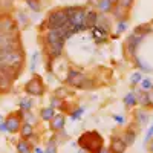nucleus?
Here are the masks:
<instances>
[{"instance_id": "1", "label": "nucleus", "mask_w": 153, "mask_h": 153, "mask_svg": "<svg viewBox=\"0 0 153 153\" xmlns=\"http://www.w3.org/2000/svg\"><path fill=\"white\" fill-rule=\"evenodd\" d=\"M78 146L86 153H100L104 149V139L97 130H89L78 138Z\"/></svg>"}, {"instance_id": "40", "label": "nucleus", "mask_w": 153, "mask_h": 153, "mask_svg": "<svg viewBox=\"0 0 153 153\" xmlns=\"http://www.w3.org/2000/svg\"><path fill=\"white\" fill-rule=\"evenodd\" d=\"M149 150H150V153H153V139L149 143Z\"/></svg>"}, {"instance_id": "32", "label": "nucleus", "mask_w": 153, "mask_h": 153, "mask_svg": "<svg viewBox=\"0 0 153 153\" xmlns=\"http://www.w3.org/2000/svg\"><path fill=\"white\" fill-rule=\"evenodd\" d=\"M141 80H143V78H141V72H139V71L133 72V74H132V76H130V81H132V84H138Z\"/></svg>"}, {"instance_id": "5", "label": "nucleus", "mask_w": 153, "mask_h": 153, "mask_svg": "<svg viewBox=\"0 0 153 153\" xmlns=\"http://www.w3.org/2000/svg\"><path fill=\"white\" fill-rule=\"evenodd\" d=\"M0 34H3V35H17L19 34L17 23L8 16L2 17L0 19Z\"/></svg>"}, {"instance_id": "21", "label": "nucleus", "mask_w": 153, "mask_h": 153, "mask_svg": "<svg viewBox=\"0 0 153 153\" xmlns=\"http://www.w3.org/2000/svg\"><path fill=\"white\" fill-rule=\"evenodd\" d=\"M19 104H20V110H23L25 113L31 112V109H32V98H29V97H22Z\"/></svg>"}, {"instance_id": "26", "label": "nucleus", "mask_w": 153, "mask_h": 153, "mask_svg": "<svg viewBox=\"0 0 153 153\" xmlns=\"http://www.w3.org/2000/svg\"><path fill=\"white\" fill-rule=\"evenodd\" d=\"M26 3L28 6L34 11V12H38L42 9V3H40V0H26Z\"/></svg>"}, {"instance_id": "22", "label": "nucleus", "mask_w": 153, "mask_h": 153, "mask_svg": "<svg viewBox=\"0 0 153 153\" xmlns=\"http://www.w3.org/2000/svg\"><path fill=\"white\" fill-rule=\"evenodd\" d=\"M135 121H136L139 126H146V124H147V121H149V113H147V112H144V109L138 110V112H136V115H135Z\"/></svg>"}, {"instance_id": "7", "label": "nucleus", "mask_w": 153, "mask_h": 153, "mask_svg": "<svg viewBox=\"0 0 153 153\" xmlns=\"http://www.w3.org/2000/svg\"><path fill=\"white\" fill-rule=\"evenodd\" d=\"M141 42H143V37L141 35H136L133 32L127 37L126 48H127V54H129L130 57H136V49H138L139 45H141Z\"/></svg>"}, {"instance_id": "25", "label": "nucleus", "mask_w": 153, "mask_h": 153, "mask_svg": "<svg viewBox=\"0 0 153 153\" xmlns=\"http://www.w3.org/2000/svg\"><path fill=\"white\" fill-rule=\"evenodd\" d=\"M98 8L103 11V12H110L112 8H113V5H112L110 0H100V2H98Z\"/></svg>"}, {"instance_id": "29", "label": "nucleus", "mask_w": 153, "mask_h": 153, "mask_svg": "<svg viewBox=\"0 0 153 153\" xmlns=\"http://www.w3.org/2000/svg\"><path fill=\"white\" fill-rule=\"evenodd\" d=\"M126 29H127V22H126V20H120L118 25H117V35L123 34Z\"/></svg>"}, {"instance_id": "34", "label": "nucleus", "mask_w": 153, "mask_h": 153, "mask_svg": "<svg viewBox=\"0 0 153 153\" xmlns=\"http://www.w3.org/2000/svg\"><path fill=\"white\" fill-rule=\"evenodd\" d=\"M37 61H38V52H35V54L32 55V61H31V71H32V72L37 69Z\"/></svg>"}, {"instance_id": "10", "label": "nucleus", "mask_w": 153, "mask_h": 153, "mask_svg": "<svg viewBox=\"0 0 153 153\" xmlns=\"http://www.w3.org/2000/svg\"><path fill=\"white\" fill-rule=\"evenodd\" d=\"M126 150H127V146L123 141L121 136H112L110 138V146H109L110 153H124Z\"/></svg>"}, {"instance_id": "43", "label": "nucleus", "mask_w": 153, "mask_h": 153, "mask_svg": "<svg viewBox=\"0 0 153 153\" xmlns=\"http://www.w3.org/2000/svg\"><path fill=\"white\" fill-rule=\"evenodd\" d=\"M110 2H112V5H117V3H118V0H110Z\"/></svg>"}, {"instance_id": "12", "label": "nucleus", "mask_w": 153, "mask_h": 153, "mask_svg": "<svg viewBox=\"0 0 153 153\" xmlns=\"http://www.w3.org/2000/svg\"><path fill=\"white\" fill-rule=\"evenodd\" d=\"M97 22H98V12L95 9H89V11L84 12V26H86V29L95 28Z\"/></svg>"}, {"instance_id": "44", "label": "nucleus", "mask_w": 153, "mask_h": 153, "mask_svg": "<svg viewBox=\"0 0 153 153\" xmlns=\"http://www.w3.org/2000/svg\"><path fill=\"white\" fill-rule=\"evenodd\" d=\"M78 153H86V152H84L83 149H80V152H78Z\"/></svg>"}, {"instance_id": "38", "label": "nucleus", "mask_w": 153, "mask_h": 153, "mask_svg": "<svg viewBox=\"0 0 153 153\" xmlns=\"http://www.w3.org/2000/svg\"><path fill=\"white\" fill-rule=\"evenodd\" d=\"M19 19H20L22 25H26V23H28V17L25 16V12H19Z\"/></svg>"}, {"instance_id": "9", "label": "nucleus", "mask_w": 153, "mask_h": 153, "mask_svg": "<svg viewBox=\"0 0 153 153\" xmlns=\"http://www.w3.org/2000/svg\"><path fill=\"white\" fill-rule=\"evenodd\" d=\"M5 123V126H6V130L9 132V133H19V130H20V127H22V120L20 118H17L14 113L12 115H9V117L3 121Z\"/></svg>"}, {"instance_id": "16", "label": "nucleus", "mask_w": 153, "mask_h": 153, "mask_svg": "<svg viewBox=\"0 0 153 153\" xmlns=\"http://www.w3.org/2000/svg\"><path fill=\"white\" fill-rule=\"evenodd\" d=\"M121 138H123V141L126 143V146L129 147V146H132V144L136 141V130L132 129V127H129V129L124 132V135H123Z\"/></svg>"}, {"instance_id": "14", "label": "nucleus", "mask_w": 153, "mask_h": 153, "mask_svg": "<svg viewBox=\"0 0 153 153\" xmlns=\"http://www.w3.org/2000/svg\"><path fill=\"white\" fill-rule=\"evenodd\" d=\"M63 48H65V43H57V45H52V46H48V49H46L48 58H51V60L58 58L63 54Z\"/></svg>"}, {"instance_id": "24", "label": "nucleus", "mask_w": 153, "mask_h": 153, "mask_svg": "<svg viewBox=\"0 0 153 153\" xmlns=\"http://www.w3.org/2000/svg\"><path fill=\"white\" fill-rule=\"evenodd\" d=\"M124 104L126 107H135L138 104V100H136V95L133 92H129L126 97H124Z\"/></svg>"}, {"instance_id": "41", "label": "nucleus", "mask_w": 153, "mask_h": 153, "mask_svg": "<svg viewBox=\"0 0 153 153\" xmlns=\"http://www.w3.org/2000/svg\"><path fill=\"white\" fill-rule=\"evenodd\" d=\"M34 152H35V153H45V152L42 150V147H35V149H34Z\"/></svg>"}, {"instance_id": "31", "label": "nucleus", "mask_w": 153, "mask_h": 153, "mask_svg": "<svg viewBox=\"0 0 153 153\" xmlns=\"http://www.w3.org/2000/svg\"><path fill=\"white\" fill-rule=\"evenodd\" d=\"M95 86V83H94V80H91V78H86L83 80V83H81V86H80V89H91V87H94Z\"/></svg>"}, {"instance_id": "13", "label": "nucleus", "mask_w": 153, "mask_h": 153, "mask_svg": "<svg viewBox=\"0 0 153 153\" xmlns=\"http://www.w3.org/2000/svg\"><path fill=\"white\" fill-rule=\"evenodd\" d=\"M65 123H66V117L65 113H55V117L51 120V129H52L54 132H60L65 129Z\"/></svg>"}, {"instance_id": "37", "label": "nucleus", "mask_w": 153, "mask_h": 153, "mask_svg": "<svg viewBox=\"0 0 153 153\" xmlns=\"http://www.w3.org/2000/svg\"><path fill=\"white\" fill-rule=\"evenodd\" d=\"M113 120L117 121L120 126H123V124H124V121H126V118L123 117V115H113Z\"/></svg>"}, {"instance_id": "46", "label": "nucleus", "mask_w": 153, "mask_h": 153, "mask_svg": "<svg viewBox=\"0 0 153 153\" xmlns=\"http://www.w3.org/2000/svg\"><path fill=\"white\" fill-rule=\"evenodd\" d=\"M0 121H2V115H0Z\"/></svg>"}, {"instance_id": "19", "label": "nucleus", "mask_w": 153, "mask_h": 153, "mask_svg": "<svg viewBox=\"0 0 153 153\" xmlns=\"http://www.w3.org/2000/svg\"><path fill=\"white\" fill-rule=\"evenodd\" d=\"M139 103L143 104V107L144 109H149V107H153V101H152V97L147 94V92H144V94H138V98H136Z\"/></svg>"}, {"instance_id": "47", "label": "nucleus", "mask_w": 153, "mask_h": 153, "mask_svg": "<svg viewBox=\"0 0 153 153\" xmlns=\"http://www.w3.org/2000/svg\"><path fill=\"white\" fill-rule=\"evenodd\" d=\"M25 2H26V0H25Z\"/></svg>"}, {"instance_id": "45", "label": "nucleus", "mask_w": 153, "mask_h": 153, "mask_svg": "<svg viewBox=\"0 0 153 153\" xmlns=\"http://www.w3.org/2000/svg\"><path fill=\"white\" fill-rule=\"evenodd\" d=\"M2 35H3V34H0V40H2Z\"/></svg>"}, {"instance_id": "39", "label": "nucleus", "mask_w": 153, "mask_h": 153, "mask_svg": "<svg viewBox=\"0 0 153 153\" xmlns=\"http://www.w3.org/2000/svg\"><path fill=\"white\" fill-rule=\"evenodd\" d=\"M0 130H2V132H8V130H6V126H5L3 121H0Z\"/></svg>"}, {"instance_id": "35", "label": "nucleus", "mask_w": 153, "mask_h": 153, "mask_svg": "<svg viewBox=\"0 0 153 153\" xmlns=\"http://www.w3.org/2000/svg\"><path fill=\"white\" fill-rule=\"evenodd\" d=\"M112 9H113V16H115V17H118V19L123 17V8H120V6L117 5V6H113Z\"/></svg>"}, {"instance_id": "17", "label": "nucleus", "mask_w": 153, "mask_h": 153, "mask_svg": "<svg viewBox=\"0 0 153 153\" xmlns=\"http://www.w3.org/2000/svg\"><path fill=\"white\" fill-rule=\"evenodd\" d=\"M152 32H153V28H152V25H149V23L139 25V26H136V28L133 29V34H136V35H141L143 38H144L146 35L152 34Z\"/></svg>"}, {"instance_id": "42", "label": "nucleus", "mask_w": 153, "mask_h": 153, "mask_svg": "<svg viewBox=\"0 0 153 153\" xmlns=\"http://www.w3.org/2000/svg\"><path fill=\"white\" fill-rule=\"evenodd\" d=\"M100 153H110V152H109V149H106V147H104V149H103V150H101Z\"/></svg>"}, {"instance_id": "28", "label": "nucleus", "mask_w": 153, "mask_h": 153, "mask_svg": "<svg viewBox=\"0 0 153 153\" xmlns=\"http://www.w3.org/2000/svg\"><path fill=\"white\" fill-rule=\"evenodd\" d=\"M133 2H135V0H118L117 5L120 8H123V9H130L132 5H133Z\"/></svg>"}, {"instance_id": "11", "label": "nucleus", "mask_w": 153, "mask_h": 153, "mask_svg": "<svg viewBox=\"0 0 153 153\" xmlns=\"http://www.w3.org/2000/svg\"><path fill=\"white\" fill-rule=\"evenodd\" d=\"M91 35H92L94 42H95L97 45H103V43H106V42H107V38H109V32L104 31V29H101V28H98V26H95V28L91 29Z\"/></svg>"}, {"instance_id": "20", "label": "nucleus", "mask_w": 153, "mask_h": 153, "mask_svg": "<svg viewBox=\"0 0 153 153\" xmlns=\"http://www.w3.org/2000/svg\"><path fill=\"white\" fill-rule=\"evenodd\" d=\"M55 117V109L54 107H43L42 110H40V118L43 120V121H51Z\"/></svg>"}, {"instance_id": "30", "label": "nucleus", "mask_w": 153, "mask_h": 153, "mask_svg": "<svg viewBox=\"0 0 153 153\" xmlns=\"http://www.w3.org/2000/svg\"><path fill=\"white\" fill-rule=\"evenodd\" d=\"M83 113H84V109H83V107H78V109L72 110V112H71V120H78Z\"/></svg>"}, {"instance_id": "27", "label": "nucleus", "mask_w": 153, "mask_h": 153, "mask_svg": "<svg viewBox=\"0 0 153 153\" xmlns=\"http://www.w3.org/2000/svg\"><path fill=\"white\" fill-rule=\"evenodd\" d=\"M139 83H141V89H143V92H149V91H152V89H153L152 80H149V78H144V80H141Z\"/></svg>"}, {"instance_id": "18", "label": "nucleus", "mask_w": 153, "mask_h": 153, "mask_svg": "<svg viewBox=\"0 0 153 153\" xmlns=\"http://www.w3.org/2000/svg\"><path fill=\"white\" fill-rule=\"evenodd\" d=\"M34 147L29 141H26V139H20V141L17 143V152L19 153H32Z\"/></svg>"}, {"instance_id": "4", "label": "nucleus", "mask_w": 153, "mask_h": 153, "mask_svg": "<svg viewBox=\"0 0 153 153\" xmlns=\"http://www.w3.org/2000/svg\"><path fill=\"white\" fill-rule=\"evenodd\" d=\"M25 92L31 97H42L45 94V83L40 75H34L32 78L25 84Z\"/></svg>"}, {"instance_id": "8", "label": "nucleus", "mask_w": 153, "mask_h": 153, "mask_svg": "<svg viewBox=\"0 0 153 153\" xmlns=\"http://www.w3.org/2000/svg\"><path fill=\"white\" fill-rule=\"evenodd\" d=\"M86 78V75L80 71H75V69H71L68 72V78H66V84L69 86H74V87H80L83 80Z\"/></svg>"}, {"instance_id": "3", "label": "nucleus", "mask_w": 153, "mask_h": 153, "mask_svg": "<svg viewBox=\"0 0 153 153\" xmlns=\"http://www.w3.org/2000/svg\"><path fill=\"white\" fill-rule=\"evenodd\" d=\"M68 23V16L65 14L63 9H54L49 12V16L46 17V20L43 22V28L49 29H61L65 28Z\"/></svg>"}, {"instance_id": "36", "label": "nucleus", "mask_w": 153, "mask_h": 153, "mask_svg": "<svg viewBox=\"0 0 153 153\" xmlns=\"http://www.w3.org/2000/svg\"><path fill=\"white\" fill-rule=\"evenodd\" d=\"M135 63H136V65H138L139 68H141V69H144V71H150V66H147L146 63H141V60L136 58V57H135Z\"/></svg>"}, {"instance_id": "15", "label": "nucleus", "mask_w": 153, "mask_h": 153, "mask_svg": "<svg viewBox=\"0 0 153 153\" xmlns=\"http://www.w3.org/2000/svg\"><path fill=\"white\" fill-rule=\"evenodd\" d=\"M19 133H20V136H22V139H31L32 136H34V127L31 126V124H26V123H23L22 124V127H20V130H19Z\"/></svg>"}, {"instance_id": "23", "label": "nucleus", "mask_w": 153, "mask_h": 153, "mask_svg": "<svg viewBox=\"0 0 153 153\" xmlns=\"http://www.w3.org/2000/svg\"><path fill=\"white\" fill-rule=\"evenodd\" d=\"M57 147H58V139L55 136H52L49 139V141L46 143V150L45 153H57Z\"/></svg>"}, {"instance_id": "6", "label": "nucleus", "mask_w": 153, "mask_h": 153, "mask_svg": "<svg viewBox=\"0 0 153 153\" xmlns=\"http://www.w3.org/2000/svg\"><path fill=\"white\" fill-rule=\"evenodd\" d=\"M45 42L48 46H52L57 43H65L66 38H65V34H63L61 29H49L45 34Z\"/></svg>"}, {"instance_id": "33", "label": "nucleus", "mask_w": 153, "mask_h": 153, "mask_svg": "<svg viewBox=\"0 0 153 153\" xmlns=\"http://www.w3.org/2000/svg\"><path fill=\"white\" fill-rule=\"evenodd\" d=\"M152 138H153V123H152L150 129H149V132H147V135H146V138H144V144H146V146L152 141Z\"/></svg>"}, {"instance_id": "2", "label": "nucleus", "mask_w": 153, "mask_h": 153, "mask_svg": "<svg viewBox=\"0 0 153 153\" xmlns=\"http://www.w3.org/2000/svg\"><path fill=\"white\" fill-rule=\"evenodd\" d=\"M23 63H25V54L23 51H14V52H8V54H3L0 57V66H5V68H9L14 72H20V69L23 68Z\"/></svg>"}]
</instances>
